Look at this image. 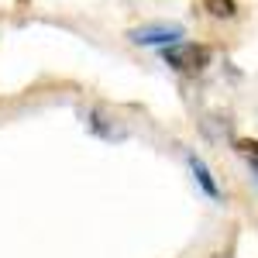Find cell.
I'll list each match as a JSON object with an SVG mask.
<instances>
[{
    "mask_svg": "<svg viewBox=\"0 0 258 258\" xmlns=\"http://www.w3.org/2000/svg\"><path fill=\"white\" fill-rule=\"evenodd\" d=\"M234 152H238L241 159L248 162L251 169H255V176H258V141H251V138H238L234 141Z\"/></svg>",
    "mask_w": 258,
    "mask_h": 258,
    "instance_id": "cell-5",
    "label": "cell"
},
{
    "mask_svg": "<svg viewBox=\"0 0 258 258\" xmlns=\"http://www.w3.org/2000/svg\"><path fill=\"white\" fill-rule=\"evenodd\" d=\"M186 165H189V172H193V179H197V186L207 193L210 200H220V186L217 179H214V172L207 169V162L200 159L197 152H186Z\"/></svg>",
    "mask_w": 258,
    "mask_h": 258,
    "instance_id": "cell-3",
    "label": "cell"
},
{
    "mask_svg": "<svg viewBox=\"0 0 258 258\" xmlns=\"http://www.w3.org/2000/svg\"><path fill=\"white\" fill-rule=\"evenodd\" d=\"M203 11L217 21H231L238 18V0H203Z\"/></svg>",
    "mask_w": 258,
    "mask_h": 258,
    "instance_id": "cell-4",
    "label": "cell"
},
{
    "mask_svg": "<svg viewBox=\"0 0 258 258\" xmlns=\"http://www.w3.org/2000/svg\"><path fill=\"white\" fill-rule=\"evenodd\" d=\"M127 38L135 41V45H162V48H169V45H176V41L186 38V28L176 24V21H155V24L131 28Z\"/></svg>",
    "mask_w": 258,
    "mask_h": 258,
    "instance_id": "cell-2",
    "label": "cell"
},
{
    "mask_svg": "<svg viewBox=\"0 0 258 258\" xmlns=\"http://www.w3.org/2000/svg\"><path fill=\"white\" fill-rule=\"evenodd\" d=\"M210 59H214V48L203 45V41H176V45L162 48V62H165L169 69L182 73V76L203 73V69L210 66Z\"/></svg>",
    "mask_w": 258,
    "mask_h": 258,
    "instance_id": "cell-1",
    "label": "cell"
}]
</instances>
